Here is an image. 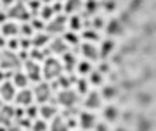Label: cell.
<instances>
[{"label":"cell","instance_id":"74e56055","mask_svg":"<svg viewBox=\"0 0 156 131\" xmlns=\"http://www.w3.org/2000/svg\"><path fill=\"white\" fill-rule=\"evenodd\" d=\"M151 129V123L149 119H144V117H140L137 121V131H149Z\"/></svg>","mask_w":156,"mask_h":131},{"label":"cell","instance_id":"7dc6e473","mask_svg":"<svg viewBox=\"0 0 156 131\" xmlns=\"http://www.w3.org/2000/svg\"><path fill=\"white\" fill-rule=\"evenodd\" d=\"M7 131H24V129H23V128H19V126H11V128H9V129H7Z\"/></svg>","mask_w":156,"mask_h":131},{"label":"cell","instance_id":"7bdbcfd3","mask_svg":"<svg viewBox=\"0 0 156 131\" xmlns=\"http://www.w3.org/2000/svg\"><path fill=\"white\" fill-rule=\"evenodd\" d=\"M94 131H109V128H108V124H104V123H97Z\"/></svg>","mask_w":156,"mask_h":131},{"label":"cell","instance_id":"2e32d148","mask_svg":"<svg viewBox=\"0 0 156 131\" xmlns=\"http://www.w3.org/2000/svg\"><path fill=\"white\" fill-rule=\"evenodd\" d=\"M0 33L4 35V38H12V36L19 35V24L16 21H5L0 28Z\"/></svg>","mask_w":156,"mask_h":131},{"label":"cell","instance_id":"4fadbf2b","mask_svg":"<svg viewBox=\"0 0 156 131\" xmlns=\"http://www.w3.org/2000/svg\"><path fill=\"white\" fill-rule=\"evenodd\" d=\"M14 119H16V107L2 105V109H0V124L11 126V121Z\"/></svg>","mask_w":156,"mask_h":131},{"label":"cell","instance_id":"ffe728a7","mask_svg":"<svg viewBox=\"0 0 156 131\" xmlns=\"http://www.w3.org/2000/svg\"><path fill=\"white\" fill-rule=\"evenodd\" d=\"M102 117L108 121V123H115V121L120 119V110H118L116 105H106L102 109Z\"/></svg>","mask_w":156,"mask_h":131},{"label":"cell","instance_id":"4316f807","mask_svg":"<svg viewBox=\"0 0 156 131\" xmlns=\"http://www.w3.org/2000/svg\"><path fill=\"white\" fill-rule=\"evenodd\" d=\"M83 7V2L82 0H66V4H64V11L68 14H75L78 9H82Z\"/></svg>","mask_w":156,"mask_h":131},{"label":"cell","instance_id":"603a6c76","mask_svg":"<svg viewBox=\"0 0 156 131\" xmlns=\"http://www.w3.org/2000/svg\"><path fill=\"white\" fill-rule=\"evenodd\" d=\"M85 26V22H83V19L80 16H76V14H71V17L68 19V28L71 29V31H80L82 28Z\"/></svg>","mask_w":156,"mask_h":131},{"label":"cell","instance_id":"1f68e13d","mask_svg":"<svg viewBox=\"0 0 156 131\" xmlns=\"http://www.w3.org/2000/svg\"><path fill=\"white\" fill-rule=\"evenodd\" d=\"M33 26L30 24V22H23L21 26H19V35H21V38H31L33 36Z\"/></svg>","mask_w":156,"mask_h":131},{"label":"cell","instance_id":"cb8c5ba5","mask_svg":"<svg viewBox=\"0 0 156 131\" xmlns=\"http://www.w3.org/2000/svg\"><path fill=\"white\" fill-rule=\"evenodd\" d=\"M113 50H115V42H113V40H104V42L101 43L99 55L102 59H106V57H109V55L113 54Z\"/></svg>","mask_w":156,"mask_h":131},{"label":"cell","instance_id":"5bb4252c","mask_svg":"<svg viewBox=\"0 0 156 131\" xmlns=\"http://www.w3.org/2000/svg\"><path fill=\"white\" fill-rule=\"evenodd\" d=\"M49 49H50V52H54V54H57V55H64L66 52H69V45H68L61 36V38L50 40Z\"/></svg>","mask_w":156,"mask_h":131},{"label":"cell","instance_id":"d6986e66","mask_svg":"<svg viewBox=\"0 0 156 131\" xmlns=\"http://www.w3.org/2000/svg\"><path fill=\"white\" fill-rule=\"evenodd\" d=\"M69 129L71 128H69L64 116H56L50 123V131H69Z\"/></svg>","mask_w":156,"mask_h":131},{"label":"cell","instance_id":"44dd1931","mask_svg":"<svg viewBox=\"0 0 156 131\" xmlns=\"http://www.w3.org/2000/svg\"><path fill=\"white\" fill-rule=\"evenodd\" d=\"M50 43V38H49V33L47 31H40L38 35H35L33 38H31V45L37 47V49H45L47 45Z\"/></svg>","mask_w":156,"mask_h":131},{"label":"cell","instance_id":"ac0fdd59","mask_svg":"<svg viewBox=\"0 0 156 131\" xmlns=\"http://www.w3.org/2000/svg\"><path fill=\"white\" fill-rule=\"evenodd\" d=\"M57 114V107L54 104H42V107H40V117L45 121H52Z\"/></svg>","mask_w":156,"mask_h":131},{"label":"cell","instance_id":"52a82bcc","mask_svg":"<svg viewBox=\"0 0 156 131\" xmlns=\"http://www.w3.org/2000/svg\"><path fill=\"white\" fill-rule=\"evenodd\" d=\"M68 26V17L66 16H56L52 17L49 21V24H47V28H45V31L49 33V35H59V33L64 31V28Z\"/></svg>","mask_w":156,"mask_h":131},{"label":"cell","instance_id":"7c38bea8","mask_svg":"<svg viewBox=\"0 0 156 131\" xmlns=\"http://www.w3.org/2000/svg\"><path fill=\"white\" fill-rule=\"evenodd\" d=\"M80 52H82V55L85 57V60H90V62H95V60L99 59V50L95 49L92 43H89V42H85V43L80 45Z\"/></svg>","mask_w":156,"mask_h":131},{"label":"cell","instance_id":"f1b7e54d","mask_svg":"<svg viewBox=\"0 0 156 131\" xmlns=\"http://www.w3.org/2000/svg\"><path fill=\"white\" fill-rule=\"evenodd\" d=\"M54 9H52V5L50 4H44L42 5V9H40V17L44 19V21H50L52 17H54Z\"/></svg>","mask_w":156,"mask_h":131},{"label":"cell","instance_id":"7402d4cb","mask_svg":"<svg viewBox=\"0 0 156 131\" xmlns=\"http://www.w3.org/2000/svg\"><path fill=\"white\" fill-rule=\"evenodd\" d=\"M28 81L30 79H28V76H26V72H21L19 69L12 72V83L16 85V88H26Z\"/></svg>","mask_w":156,"mask_h":131},{"label":"cell","instance_id":"277c9868","mask_svg":"<svg viewBox=\"0 0 156 131\" xmlns=\"http://www.w3.org/2000/svg\"><path fill=\"white\" fill-rule=\"evenodd\" d=\"M76 100H78V93L73 92L71 88H66V90H59L56 95V102L66 109H73L76 105Z\"/></svg>","mask_w":156,"mask_h":131},{"label":"cell","instance_id":"8d00e7d4","mask_svg":"<svg viewBox=\"0 0 156 131\" xmlns=\"http://www.w3.org/2000/svg\"><path fill=\"white\" fill-rule=\"evenodd\" d=\"M26 7L30 9V12H31V14H35V12H40L42 4H40L38 0H28V2H26Z\"/></svg>","mask_w":156,"mask_h":131},{"label":"cell","instance_id":"b9f144b4","mask_svg":"<svg viewBox=\"0 0 156 131\" xmlns=\"http://www.w3.org/2000/svg\"><path fill=\"white\" fill-rule=\"evenodd\" d=\"M144 0H130V11H137L140 5H142Z\"/></svg>","mask_w":156,"mask_h":131},{"label":"cell","instance_id":"681fc988","mask_svg":"<svg viewBox=\"0 0 156 131\" xmlns=\"http://www.w3.org/2000/svg\"><path fill=\"white\" fill-rule=\"evenodd\" d=\"M2 79H5V72L0 71V81H2Z\"/></svg>","mask_w":156,"mask_h":131},{"label":"cell","instance_id":"e0dca14e","mask_svg":"<svg viewBox=\"0 0 156 131\" xmlns=\"http://www.w3.org/2000/svg\"><path fill=\"white\" fill-rule=\"evenodd\" d=\"M106 33L109 35V36H118V35H122L123 33V24L120 19H116V17H113V19H109L106 24Z\"/></svg>","mask_w":156,"mask_h":131},{"label":"cell","instance_id":"60d3db41","mask_svg":"<svg viewBox=\"0 0 156 131\" xmlns=\"http://www.w3.org/2000/svg\"><path fill=\"white\" fill-rule=\"evenodd\" d=\"M97 71H99V72H102V74H108V72H109V62H108V60H104V62H101V64H99V67H97Z\"/></svg>","mask_w":156,"mask_h":131},{"label":"cell","instance_id":"83f0119b","mask_svg":"<svg viewBox=\"0 0 156 131\" xmlns=\"http://www.w3.org/2000/svg\"><path fill=\"white\" fill-rule=\"evenodd\" d=\"M89 85H90L89 79L80 78V79H76V83H75V86H76L75 92H76L78 95H87V93H89Z\"/></svg>","mask_w":156,"mask_h":131},{"label":"cell","instance_id":"836d02e7","mask_svg":"<svg viewBox=\"0 0 156 131\" xmlns=\"http://www.w3.org/2000/svg\"><path fill=\"white\" fill-rule=\"evenodd\" d=\"M49 126L45 123V119H35L33 124H31V131H47Z\"/></svg>","mask_w":156,"mask_h":131},{"label":"cell","instance_id":"6da1fadb","mask_svg":"<svg viewBox=\"0 0 156 131\" xmlns=\"http://www.w3.org/2000/svg\"><path fill=\"white\" fill-rule=\"evenodd\" d=\"M42 71H44V79H47V81H56L57 78L62 74L64 67H62V62L57 60L56 57H47L44 60Z\"/></svg>","mask_w":156,"mask_h":131},{"label":"cell","instance_id":"484cf974","mask_svg":"<svg viewBox=\"0 0 156 131\" xmlns=\"http://www.w3.org/2000/svg\"><path fill=\"white\" fill-rule=\"evenodd\" d=\"M101 95H102V98H106V100H113L118 95V88L115 85H104L102 90H101Z\"/></svg>","mask_w":156,"mask_h":131},{"label":"cell","instance_id":"d6a6232c","mask_svg":"<svg viewBox=\"0 0 156 131\" xmlns=\"http://www.w3.org/2000/svg\"><path fill=\"white\" fill-rule=\"evenodd\" d=\"M89 81L92 83V85H95V86H99V85L104 83V74L99 72V71H92L89 74Z\"/></svg>","mask_w":156,"mask_h":131},{"label":"cell","instance_id":"9c48e42d","mask_svg":"<svg viewBox=\"0 0 156 131\" xmlns=\"http://www.w3.org/2000/svg\"><path fill=\"white\" fill-rule=\"evenodd\" d=\"M0 98L4 102H12L16 98V85L12 81H4L0 85Z\"/></svg>","mask_w":156,"mask_h":131},{"label":"cell","instance_id":"7a4b0ae2","mask_svg":"<svg viewBox=\"0 0 156 131\" xmlns=\"http://www.w3.org/2000/svg\"><path fill=\"white\" fill-rule=\"evenodd\" d=\"M21 66V57L19 54L16 52H12V50H4L2 54H0V67L2 69H14L17 71V67Z\"/></svg>","mask_w":156,"mask_h":131},{"label":"cell","instance_id":"ab89813d","mask_svg":"<svg viewBox=\"0 0 156 131\" xmlns=\"http://www.w3.org/2000/svg\"><path fill=\"white\" fill-rule=\"evenodd\" d=\"M83 7L89 14H92V12H95V9H97V2H95V0H87L83 4Z\"/></svg>","mask_w":156,"mask_h":131},{"label":"cell","instance_id":"9a60e30c","mask_svg":"<svg viewBox=\"0 0 156 131\" xmlns=\"http://www.w3.org/2000/svg\"><path fill=\"white\" fill-rule=\"evenodd\" d=\"M76 66H78V60H76V55L71 54V52H66L62 55V67L68 74H73V71H76Z\"/></svg>","mask_w":156,"mask_h":131},{"label":"cell","instance_id":"f907efd6","mask_svg":"<svg viewBox=\"0 0 156 131\" xmlns=\"http://www.w3.org/2000/svg\"><path fill=\"white\" fill-rule=\"evenodd\" d=\"M115 131H127V128H123V126H120V128H116Z\"/></svg>","mask_w":156,"mask_h":131},{"label":"cell","instance_id":"d590c367","mask_svg":"<svg viewBox=\"0 0 156 131\" xmlns=\"http://www.w3.org/2000/svg\"><path fill=\"white\" fill-rule=\"evenodd\" d=\"M38 114H40V107H35L33 104H31V105H28V109H26V117H28V119L35 121Z\"/></svg>","mask_w":156,"mask_h":131},{"label":"cell","instance_id":"8992f818","mask_svg":"<svg viewBox=\"0 0 156 131\" xmlns=\"http://www.w3.org/2000/svg\"><path fill=\"white\" fill-rule=\"evenodd\" d=\"M24 72H26V76H28L30 81L33 83H40L44 79V71H42V66L37 62V60H24Z\"/></svg>","mask_w":156,"mask_h":131},{"label":"cell","instance_id":"30bf717a","mask_svg":"<svg viewBox=\"0 0 156 131\" xmlns=\"http://www.w3.org/2000/svg\"><path fill=\"white\" fill-rule=\"evenodd\" d=\"M83 105H85L89 110L99 109L101 105H102V95H101V92H95V90L89 92V93H87V97H85Z\"/></svg>","mask_w":156,"mask_h":131},{"label":"cell","instance_id":"ba28073f","mask_svg":"<svg viewBox=\"0 0 156 131\" xmlns=\"http://www.w3.org/2000/svg\"><path fill=\"white\" fill-rule=\"evenodd\" d=\"M78 124L82 126V129L90 131V129H94V128H95L97 119H95V116L92 114L90 110H83V112H80V114H78Z\"/></svg>","mask_w":156,"mask_h":131},{"label":"cell","instance_id":"e575fe53","mask_svg":"<svg viewBox=\"0 0 156 131\" xmlns=\"http://www.w3.org/2000/svg\"><path fill=\"white\" fill-rule=\"evenodd\" d=\"M30 24L33 26L35 31H44L45 28H47V24H45V21L42 19V17H40V19H35V17H33V19L30 21Z\"/></svg>","mask_w":156,"mask_h":131},{"label":"cell","instance_id":"f35d334b","mask_svg":"<svg viewBox=\"0 0 156 131\" xmlns=\"http://www.w3.org/2000/svg\"><path fill=\"white\" fill-rule=\"evenodd\" d=\"M92 26H94V29H104V28H106V21H104V19H102V17H94V19H92Z\"/></svg>","mask_w":156,"mask_h":131},{"label":"cell","instance_id":"d4e9b609","mask_svg":"<svg viewBox=\"0 0 156 131\" xmlns=\"http://www.w3.org/2000/svg\"><path fill=\"white\" fill-rule=\"evenodd\" d=\"M62 40L66 42L68 45H73V47H78L80 45V36H78V33L76 31H66V33H62Z\"/></svg>","mask_w":156,"mask_h":131},{"label":"cell","instance_id":"c3c4849f","mask_svg":"<svg viewBox=\"0 0 156 131\" xmlns=\"http://www.w3.org/2000/svg\"><path fill=\"white\" fill-rule=\"evenodd\" d=\"M42 4H54V2H62V0H40Z\"/></svg>","mask_w":156,"mask_h":131},{"label":"cell","instance_id":"bcb514c9","mask_svg":"<svg viewBox=\"0 0 156 131\" xmlns=\"http://www.w3.org/2000/svg\"><path fill=\"white\" fill-rule=\"evenodd\" d=\"M5 45H7V42H5V38H4V35L0 33V49H2V47H5Z\"/></svg>","mask_w":156,"mask_h":131},{"label":"cell","instance_id":"5b68a950","mask_svg":"<svg viewBox=\"0 0 156 131\" xmlns=\"http://www.w3.org/2000/svg\"><path fill=\"white\" fill-rule=\"evenodd\" d=\"M7 16L11 17V19H14V21L26 22L30 17H31V12H30V9L26 7V4H24V2H17V4H14L12 7H9Z\"/></svg>","mask_w":156,"mask_h":131},{"label":"cell","instance_id":"f6af8a7d","mask_svg":"<svg viewBox=\"0 0 156 131\" xmlns=\"http://www.w3.org/2000/svg\"><path fill=\"white\" fill-rule=\"evenodd\" d=\"M2 2V5H7V7H12L16 4V0H0Z\"/></svg>","mask_w":156,"mask_h":131},{"label":"cell","instance_id":"4dcf8cb0","mask_svg":"<svg viewBox=\"0 0 156 131\" xmlns=\"http://www.w3.org/2000/svg\"><path fill=\"white\" fill-rule=\"evenodd\" d=\"M76 71L80 72L82 76H85V74H90V72L94 71V69H92V62H90V60H82V62H78Z\"/></svg>","mask_w":156,"mask_h":131},{"label":"cell","instance_id":"8fae6325","mask_svg":"<svg viewBox=\"0 0 156 131\" xmlns=\"http://www.w3.org/2000/svg\"><path fill=\"white\" fill-rule=\"evenodd\" d=\"M16 104L17 105H31L33 104V100H35V93L33 90H28V88H21V92H17L16 93Z\"/></svg>","mask_w":156,"mask_h":131},{"label":"cell","instance_id":"3957f363","mask_svg":"<svg viewBox=\"0 0 156 131\" xmlns=\"http://www.w3.org/2000/svg\"><path fill=\"white\" fill-rule=\"evenodd\" d=\"M52 88H56V85L52 86L49 81H40V83H37L35 85V90H33V93H35V100H38L40 104H47L50 98H52Z\"/></svg>","mask_w":156,"mask_h":131},{"label":"cell","instance_id":"f546056e","mask_svg":"<svg viewBox=\"0 0 156 131\" xmlns=\"http://www.w3.org/2000/svg\"><path fill=\"white\" fill-rule=\"evenodd\" d=\"M82 38L85 42H99L101 36H99V33H97V29H83L82 31Z\"/></svg>","mask_w":156,"mask_h":131},{"label":"cell","instance_id":"ee69618b","mask_svg":"<svg viewBox=\"0 0 156 131\" xmlns=\"http://www.w3.org/2000/svg\"><path fill=\"white\" fill-rule=\"evenodd\" d=\"M5 21H7V12H4L0 9V24H4Z\"/></svg>","mask_w":156,"mask_h":131},{"label":"cell","instance_id":"816d5d0a","mask_svg":"<svg viewBox=\"0 0 156 131\" xmlns=\"http://www.w3.org/2000/svg\"><path fill=\"white\" fill-rule=\"evenodd\" d=\"M2 102H4V100H2V98H0V109H2V105H4V104H2Z\"/></svg>","mask_w":156,"mask_h":131}]
</instances>
